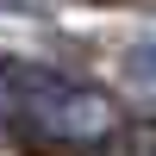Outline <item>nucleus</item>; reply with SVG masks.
<instances>
[{
    "mask_svg": "<svg viewBox=\"0 0 156 156\" xmlns=\"http://www.w3.org/2000/svg\"><path fill=\"white\" fill-rule=\"evenodd\" d=\"M119 112L100 87L56 75L44 62H0V131L31 144H100Z\"/></svg>",
    "mask_w": 156,
    "mask_h": 156,
    "instance_id": "1",
    "label": "nucleus"
},
{
    "mask_svg": "<svg viewBox=\"0 0 156 156\" xmlns=\"http://www.w3.org/2000/svg\"><path fill=\"white\" fill-rule=\"evenodd\" d=\"M125 81L144 87V94H156V37H137L125 50Z\"/></svg>",
    "mask_w": 156,
    "mask_h": 156,
    "instance_id": "2",
    "label": "nucleus"
}]
</instances>
